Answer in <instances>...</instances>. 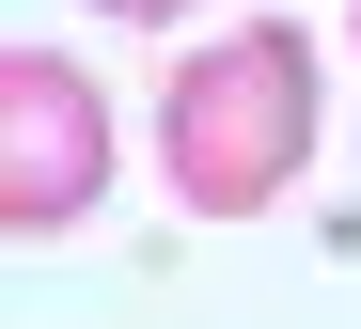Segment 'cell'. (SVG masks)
<instances>
[{"instance_id": "6da1fadb", "label": "cell", "mask_w": 361, "mask_h": 329, "mask_svg": "<svg viewBox=\"0 0 361 329\" xmlns=\"http://www.w3.org/2000/svg\"><path fill=\"white\" fill-rule=\"evenodd\" d=\"M298 157H314V32H220L173 63V94H157V173H173V204L189 220H267Z\"/></svg>"}, {"instance_id": "7a4b0ae2", "label": "cell", "mask_w": 361, "mask_h": 329, "mask_svg": "<svg viewBox=\"0 0 361 329\" xmlns=\"http://www.w3.org/2000/svg\"><path fill=\"white\" fill-rule=\"evenodd\" d=\"M94 188H110V94L63 47H16L0 63V235H63Z\"/></svg>"}, {"instance_id": "3957f363", "label": "cell", "mask_w": 361, "mask_h": 329, "mask_svg": "<svg viewBox=\"0 0 361 329\" xmlns=\"http://www.w3.org/2000/svg\"><path fill=\"white\" fill-rule=\"evenodd\" d=\"M94 16H189V0H94Z\"/></svg>"}, {"instance_id": "277c9868", "label": "cell", "mask_w": 361, "mask_h": 329, "mask_svg": "<svg viewBox=\"0 0 361 329\" xmlns=\"http://www.w3.org/2000/svg\"><path fill=\"white\" fill-rule=\"evenodd\" d=\"M345 32H361V0H345Z\"/></svg>"}]
</instances>
